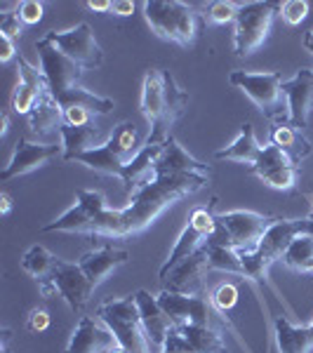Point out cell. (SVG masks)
Listing matches in <instances>:
<instances>
[{"label":"cell","instance_id":"cell-1","mask_svg":"<svg viewBox=\"0 0 313 353\" xmlns=\"http://www.w3.org/2000/svg\"><path fill=\"white\" fill-rule=\"evenodd\" d=\"M210 176L201 174H172L156 176L149 184L130 196V203L121 210L106 208L85 226H81V236L94 241H125L144 233L168 208L184 201L201 189H205Z\"/></svg>","mask_w":313,"mask_h":353},{"label":"cell","instance_id":"cell-2","mask_svg":"<svg viewBox=\"0 0 313 353\" xmlns=\"http://www.w3.org/2000/svg\"><path fill=\"white\" fill-rule=\"evenodd\" d=\"M189 106V92L179 88L174 76L163 68H149L141 83L139 111L149 123V144H163L168 141L172 125L184 116Z\"/></svg>","mask_w":313,"mask_h":353},{"label":"cell","instance_id":"cell-3","mask_svg":"<svg viewBox=\"0 0 313 353\" xmlns=\"http://www.w3.org/2000/svg\"><path fill=\"white\" fill-rule=\"evenodd\" d=\"M144 17L158 38L181 45V48L196 43V38L205 28L203 14L193 5L179 3V0H146Z\"/></svg>","mask_w":313,"mask_h":353},{"label":"cell","instance_id":"cell-4","mask_svg":"<svg viewBox=\"0 0 313 353\" xmlns=\"http://www.w3.org/2000/svg\"><path fill=\"white\" fill-rule=\"evenodd\" d=\"M141 146L144 144H139V132H137L134 123L125 121L113 128L109 139L101 141V146L90 149L85 153H78L71 163H81L99 174L123 179L125 170H128V165L139 156Z\"/></svg>","mask_w":313,"mask_h":353},{"label":"cell","instance_id":"cell-5","mask_svg":"<svg viewBox=\"0 0 313 353\" xmlns=\"http://www.w3.org/2000/svg\"><path fill=\"white\" fill-rule=\"evenodd\" d=\"M97 318L111 330L116 341L128 353H156V344L151 341L144 323H141L134 294L101 301L97 306Z\"/></svg>","mask_w":313,"mask_h":353},{"label":"cell","instance_id":"cell-6","mask_svg":"<svg viewBox=\"0 0 313 353\" xmlns=\"http://www.w3.org/2000/svg\"><path fill=\"white\" fill-rule=\"evenodd\" d=\"M233 88L243 90L254 106L273 123L287 121V97L283 92V76L278 71H231Z\"/></svg>","mask_w":313,"mask_h":353},{"label":"cell","instance_id":"cell-7","mask_svg":"<svg viewBox=\"0 0 313 353\" xmlns=\"http://www.w3.org/2000/svg\"><path fill=\"white\" fill-rule=\"evenodd\" d=\"M276 14V3H264V0L241 3L238 17L233 21L236 24V33H233V52H236V57H250L254 50H259L264 45Z\"/></svg>","mask_w":313,"mask_h":353},{"label":"cell","instance_id":"cell-8","mask_svg":"<svg viewBox=\"0 0 313 353\" xmlns=\"http://www.w3.org/2000/svg\"><path fill=\"white\" fill-rule=\"evenodd\" d=\"M41 294L45 299L59 294L61 299L71 306V311H83L88 306L90 297L94 294V283L85 276V271L81 269V264H73V261L59 259L54 266V271L50 273V278L38 283Z\"/></svg>","mask_w":313,"mask_h":353},{"label":"cell","instance_id":"cell-9","mask_svg":"<svg viewBox=\"0 0 313 353\" xmlns=\"http://www.w3.org/2000/svg\"><path fill=\"white\" fill-rule=\"evenodd\" d=\"M281 217L273 214L252 212V210H231V212H219L217 224L224 229L229 245L236 252H252L264 238V233L271 229Z\"/></svg>","mask_w":313,"mask_h":353},{"label":"cell","instance_id":"cell-10","mask_svg":"<svg viewBox=\"0 0 313 353\" xmlns=\"http://www.w3.org/2000/svg\"><path fill=\"white\" fill-rule=\"evenodd\" d=\"M43 38L83 68H99L104 64V52H101L88 21H81L66 31H48Z\"/></svg>","mask_w":313,"mask_h":353},{"label":"cell","instance_id":"cell-11","mask_svg":"<svg viewBox=\"0 0 313 353\" xmlns=\"http://www.w3.org/2000/svg\"><path fill=\"white\" fill-rule=\"evenodd\" d=\"M36 50L38 57H41V71L50 85V92L54 97L66 94L68 90H73L81 83L85 68L78 66L76 61H71L66 54H61L54 45H50L45 38H41V41H36Z\"/></svg>","mask_w":313,"mask_h":353},{"label":"cell","instance_id":"cell-12","mask_svg":"<svg viewBox=\"0 0 313 353\" xmlns=\"http://www.w3.org/2000/svg\"><path fill=\"white\" fill-rule=\"evenodd\" d=\"M54 158H64V146L61 144H41V141H33L24 137V139L17 141L12 158H10V163L0 172V179L10 181L14 176L28 174L33 170L43 168V165L52 163Z\"/></svg>","mask_w":313,"mask_h":353},{"label":"cell","instance_id":"cell-13","mask_svg":"<svg viewBox=\"0 0 313 353\" xmlns=\"http://www.w3.org/2000/svg\"><path fill=\"white\" fill-rule=\"evenodd\" d=\"M158 304L170 316L174 327H189V325H210V316H212V301L208 294L203 297H189V294H177L163 290L158 294Z\"/></svg>","mask_w":313,"mask_h":353},{"label":"cell","instance_id":"cell-14","mask_svg":"<svg viewBox=\"0 0 313 353\" xmlns=\"http://www.w3.org/2000/svg\"><path fill=\"white\" fill-rule=\"evenodd\" d=\"M208 271L210 264H208V245H205L196 254H191L189 259H184L181 264H177L170 271V276L161 281L163 290L177 294H189V297H203Z\"/></svg>","mask_w":313,"mask_h":353},{"label":"cell","instance_id":"cell-15","mask_svg":"<svg viewBox=\"0 0 313 353\" xmlns=\"http://www.w3.org/2000/svg\"><path fill=\"white\" fill-rule=\"evenodd\" d=\"M50 92V85L45 81L43 71L33 66L26 57H17V88L12 92V111L19 116H28L33 106Z\"/></svg>","mask_w":313,"mask_h":353},{"label":"cell","instance_id":"cell-16","mask_svg":"<svg viewBox=\"0 0 313 353\" xmlns=\"http://www.w3.org/2000/svg\"><path fill=\"white\" fill-rule=\"evenodd\" d=\"M283 92L287 97V121L299 130L306 128L313 111V71H297L294 78L283 83Z\"/></svg>","mask_w":313,"mask_h":353},{"label":"cell","instance_id":"cell-17","mask_svg":"<svg viewBox=\"0 0 313 353\" xmlns=\"http://www.w3.org/2000/svg\"><path fill=\"white\" fill-rule=\"evenodd\" d=\"M118 341L106 325H99L94 318L83 316L78 325L73 327V334L68 339L64 353H106Z\"/></svg>","mask_w":313,"mask_h":353},{"label":"cell","instance_id":"cell-18","mask_svg":"<svg viewBox=\"0 0 313 353\" xmlns=\"http://www.w3.org/2000/svg\"><path fill=\"white\" fill-rule=\"evenodd\" d=\"M210 165H205L201 161L184 151V146L179 144L174 137H170L165 141V149L161 153V158L153 165V174L156 176H172V174H201L210 176Z\"/></svg>","mask_w":313,"mask_h":353},{"label":"cell","instance_id":"cell-19","mask_svg":"<svg viewBox=\"0 0 313 353\" xmlns=\"http://www.w3.org/2000/svg\"><path fill=\"white\" fill-rule=\"evenodd\" d=\"M134 299H137V306H139V316H141V323H144L146 332H149L151 341L156 344V349L161 351L168 334L174 330V323L170 321V316L163 311V306L158 304V294L139 290V292H134Z\"/></svg>","mask_w":313,"mask_h":353},{"label":"cell","instance_id":"cell-20","mask_svg":"<svg viewBox=\"0 0 313 353\" xmlns=\"http://www.w3.org/2000/svg\"><path fill=\"white\" fill-rule=\"evenodd\" d=\"M128 261H130L128 250L113 248V245H101V248L85 252L83 257L78 259V264H81V269L85 271V276H88L94 285H99L111 271H116L118 266L128 264Z\"/></svg>","mask_w":313,"mask_h":353},{"label":"cell","instance_id":"cell-21","mask_svg":"<svg viewBox=\"0 0 313 353\" xmlns=\"http://www.w3.org/2000/svg\"><path fill=\"white\" fill-rule=\"evenodd\" d=\"M26 123H28L31 134H36L38 139L61 134V128H64V111H61L59 101L54 99L52 92H48L36 106H33V111L26 116Z\"/></svg>","mask_w":313,"mask_h":353},{"label":"cell","instance_id":"cell-22","mask_svg":"<svg viewBox=\"0 0 313 353\" xmlns=\"http://www.w3.org/2000/svg\"><path fill=\"white\" fill-rule=\"evenodd\" d=\"M269 141L285 153L294 165H301V161H304L313 149L311 141L304 137V132H301L299 128H294L290 121L273 123V128L269 132Z\"/></svg>","mask_w":313,"mask_h":353},{"label":"cell","instance_id":"cell-23","mask_svg":"<svg viewBox=\"0 0 313 353\" xmlns=\"http://www.w3.org/2000/svg\"><path fill=\"white\" fill-rule=\"evenodd\" d=\"M261 149H264V146L259 144L252 123H243L241 132H238L236 139H233L229 146H224V149H219L217 153H214V158H217V161L241 163V165L252 168V165L257 163Z\"/></svg>","mask_w":313,"mask_h":353},{"label":"cell","instance_id":"cell-24","mask_svg":"<svg viewBox=\"0 0 313 353\" xmlns=\"http://www.w3.org/2000/svg\"><path fill=\"white\" fill-rule=\"evenodd\" d=\"M273 334L281 353H311L313 351V321L306 327H297L287 318L273 321Z\"/></svg>","mask_w":313,"mask_h":353},{"label":"cell","instance_id":"cell-25","mask_svg":"<svg viewBox=\"0 0 313 353\" xmlns=\"http://www.w3.org/2000/svg\"><path fill=\"white\" fill-rule=\"evenodd\" d=\"M208 241H210V238L205 236V233H201L198 229H193L191 224H186L184 231L179 233L177 243H174L172 252H170V257L165 259V264L161 266V281H165V278L170 276V271H172L174 266L181 264L184 259H189L191 254H196L201 248H205Z\"/></svg>","mask_w":313,"mask_h":353},{"label":"cell","instance_id":"cell-26","mask_svg":"<svg viewBox=\"0 0 313 353\" xmlns=\"http://www.w3.org/2000/svg\"><path fill=\"white\" fill-rule=\"evenodd\" d=\"M61 146H64V158L61 161L64 163H71L73 158L78 156V153H85L90 149H97L101 139V130L99 128H68L64 125L61 128Z\"/></svg>","mask_w":313,"mask_h":353},{"label":"cell","instance_id":"cell-27","mask_svg":"<svg viewBox=\"0 0 313 353\" xmlns=\"http://www.w3.org/2000/svg\"><path fill=\"white\" fill-rule=\"evenodd\" d=\"M177 330L186 344H189L191 353H229L221 332L212 325H189Z\"/></svg>","mask_w":313,"mask_h":353},{"label":"cell","instance_id":"cell-28","mask_svg":"<svg viewBox=\"0 0 313 353\" xmlns=\"http://www.w3.org/2000/svg\"><path fill=\"white\" fill-rule=\"evenodd\" d=\"M54 99L59 101L61 109H68V106H81V109L90 111L92 116H109V113L116 109L113 99H106V97L90 92V90L81 88V85H76L73 90H68L66 94L54 97Z\"/></svg>","mask_w":313,"mask_h":353},{"label":"cell","instance_id":"cell-29","mask_svg":"<svg viewBox=\"0 0 313 353\" xmlns=\"http://www.w3.org/2000/svg\"><path fill=\"white\" fill-rule=\"evenodd\" d=\"M57 261H59V257H54L48 248H43V245H31L24 252V257H21V269L41 283L45 278H50Z\"/></svg>","mask_w":313,"mask_h":353},{"label":"cell","instance_id":"cell-30","mask_svg":"<svg viewBox=\"0 0 313 353\" xmlns=\"http://www.w3.org/2000/svg\"><path fill=\"white\" fill-rule=\"evenodd\" d=\"M283 264L292 271L309 273L313 269V236L311 233H299L290 248L283 254Z\"/></svg>","mask_w":313,"mask_h":353},{"label":"cell","instance_id":"cell-31","mask_svg":"<svg viewBox=\"0 0 313 353\" xmlns=\"http://www.w3.org/2000/svg\"><path fill=\"white\" fill-rule=\"evenodd\" d=\"M257 176L266 186L276 191H292L299 179V165H281V168H271L264 172H257Z\"/></svg>","mask_w":313,"mask_h":353},{"label":"cell","instance_id":"cell-32","mask_svg":"<svg viewBox=\"0 0 313 353\" xmlns=\"http://www.w3.org/2000/svg\"><path fill=\"white\" fill-rule=\"evenodd\" d=\"M241 3H233V0H212V3L203 5V19L205 24H229L236 21Z\"/></svg>","mask_w":313,"mask_h":353},{"label":"cell","instance_id":"cell-33","mask_svg":"<svg viewBox=\"0 0 313 353\" xmlns=\"http://www.w3.org/2000/svg\"><path fill=\"white\" fill-rule=\"evenodd\" d=\"M238 297H241L238 283L224 281V283H219V285L212 290V294H210V301H212V309L217 311V313H226V311H231L233 306L238 304Z\"/></svg>","mask_w":313,"mask_h":353},{"label":"cell","instance_id":"cell-34","mask_svg":"<svg viewBox=\"0 0 313 353\" xmlns=\"http://www.w3.org/2000/svg\"><path fill=\"white\" fill-rule=\"evenodd\" d=\"M281 165H294V163L290 161V158L281 149H278V146H273L269 141V144H264V149H261L257 163L250 168V172L257 174V172H264V170H271V168H281Z\"/></svg>","mask_w":313,"mask_h":353},{"label":"cell","instance_id":"cell-35","mask_svg":"<svg viewBox=\"0 0 313 353\" xmlns=\"http://www.w3.org/2000/svg\"><path fill=\"white\" fill-rule=\"evenodd\" d=\"M278 14L283 17L287 26H299L309 17V3L306 0H285L278 5Z\"/></svg>","mask_w":313,"mask_h":353},{"label":"cell","instance_id":"cell-36","mask_svg":"<svg viewBox=\"0 0 313 353\" xmlns=\"http://www.w3.org/2000/svg\"><path fill=\"white\" fill-rule=\"evenodd\" d=\"M43 12H45V5L38 3V0H24V3H19V8H17V14L24 21V26L38 24V21L43 19Z\"/></svg>","mask_w":313,"mask_h":353},{"label":"cell","instance_id":"cell-37","mask_svg":"<svg viewBox=\"0 0 313 353\" xmlns=\"http://www.w3.org/2000/svg\"><path fill=\"white\" fill-rule=\"evenodd\" d=\"M64 111V125L68 128H92V113L81 109V106H68Z\"/></svg>","mask_w":313,"mask_h":353},{"label":"cell","instance_id":"cell-38","mask_svg":"<svg viewBox=\"0 0 313 353\" xmlns=\"http://www.w3.org/2000/svg\"><path fill=\"white\" fill-rule=\"evenodd\" d=\"M0 33L17 41V38L24 36V21L19 19L17 12H3V19H0Z\"/></svg>","mask_w":313,"mask_h":353},{"label":"cell","instance_id":"cell-39","mask_svg":"<svg viewBox=\"0 0 313 353\" xmlns=\"http://www.w3.org/2000/svg\"><path fill=\"white\" fill-rule=\"evenodd\" d=\"M50 323H52V318H50V313L45 309H33L26 318V327H28V332H33V334L45 332V330L50 327Z\"/></svg>","mask_w":313,"mask_h":353},{"label":"cell","instance_id":"cell-40","mask_svg":"<svg viewBox=\"0 0 313 353\" xmlns=\"http://www.w3.org/2000/svg\"><path fill=\"white\" fill-rule=\"evenodd\" d=\"M161 353H191V349H189V344L184 341V337L179 334V330L174 327L172 332L168 334V339H165Z\"/></svg>","mask_w":313,"mask_h":353},{"label":"cell","instance_id":"cell-41","mask_svg":"<svg viewBox=\"0 0 313 353\" xmlns=\"http://www.w3.org/2000/svg\"><path fill=\"white\" fill-rule=\"evenodd\" d=\"M17 57H19V50H17L14 41L10 36H3V33H0V61L8 64V61L17 59Z\"/></svg>","mask_w":313,"mask_h":353},{"label":"cell","instance_id":"cell-42","mask_svg":"<svg viewBox=\"0 0 313 353\" xmlns=\"http://www.w3.org/2000/svg\"><path fill=\"white\" fill-rule=\"evenodd\" d=\"M134 8H137V5L132 3V0H113L111 12L116 17H130L134 12Z\"/></svg>","mask_w":313,"mask_h":353},{"label":"cell","instance_id":"cell-43","mask_svg":"<svg viewBox=\"0 0 313 353\" xmlns=\"http://www.w3.org/2000/svg\"><path fill=\"white\" fill-rule=\"evenodd\" d=\"M88 5L92 12H101V14H106V12H111V5H113V0H90V3H85Z\"/></svg>","mask_w":313,"mask_h":353},{"label":"cell","instance_id":"cell-44","mask_svg":"<svg viewBox=\"0 0 313 353\" xmlns=\"http://www.w3.org/2000/svg\"><path fill=\"white\" fill-rule=\"evenodd\" d=\"M0 351L12 353V332L8 327H3V332H0Z\"/></svg>","mask_w":313,"mask_h":353},{"label":"cell","instance_id":"cell-45","mask_svg":"<svg viewBox=\"0 0 313 353\" xmlns=\"http://www.w3.org/2000/svg\"><path fill=\"white\" fill-rule=\"evenodd\" d=\"M10 212H12V198H10V193H0V214Z\"/></svg>","mask_w":313,"mask_h":353},{"label":"cell","instance_id":"cell-46","mask_svg":"<svg viewBox=\"0 0 313 353\" xmlns=\"http://www.w3.org/2000/svg\"><path fill=\"white\" fill-rule=\"evenodd\" d=\"M8 130H10V116L8 113H3V116H0V137L8 134Z\"/></svg>","mask_w":313,"mask_h":353},{"label":"cell","instance_id":"cell-47","mask_svg":"<svg viewBox=\"0 0 313 353\" xmlns=\"http://www.w3.org/2000/svg\"><path fill=\"white\" fill-rule=\"evenodd\" d=\"M304 48L309 50V52H313V28L304 36Z\"/></svg>","mask_w":313,"mask_h":353},{"label":"cell","instance_id":"cell-48","mask_svg":"<svg viewBox=\"0 0 313 353\" xmlns=\"http://www.w3.org/2000/svg\"><path fill=\"white\" fill-rule=\"evenodd\" d=\"M106 353H128V351H125L121 344H116V346H113V349H109V351H106Z\"/></svg>","mask_w":313,"mask_h":353},{"label":"cell","instance_id":"cell-49","mask_svg":"<svg viewBox=\"0 0 313 353\" xmlns=\"http://www.w3.org/2000/svg\"><path fill=\"white\" fill-rule=\"evenodd\" d=\"M309 217H313V205H311V214H309Z\"/></svg>","mask_w":313,"mask_h":353},{"label":"cell","instance_id":"cell-50","mask_svg":"<svg viewBox=\"0 0 313 353\" xmlns=\"http://www.w3.org/2000/svg\"><path fill=\"white\" fill-rule=\"evenodd\" d=\"M309 276H311V278H313V269H311V271H309Z\"/></svg>","mask_w":313,"mask_h":353}]
</instances>
